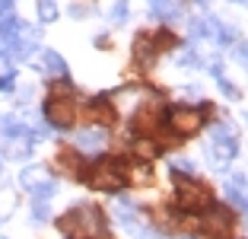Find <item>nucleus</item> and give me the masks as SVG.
Returning a JSON list of instances; mask_svg holds the SVG:
<instances>
[{"label":"nucleus","instance_id":"4468645a","mask_svg":"<svg viewBox=\"0 0 248 239\" xmlns=\"http://www.w3.org/2000/svg\"><path fill=\"white\" fill-rule=\"evenodd\" d=\"M42 67H45V73H51V77H67V64H64V58H61L58 51H45Z\"/></svg>","mask_w":248,"mask_h":239},{"label":"nucleus","instance_id":"ddd939ff","mask_svg":"<svg viewBox=\"0 0 248 239\" xmlns=\"http://www.w3.org/2000/svg\"><path fill=\"white\" fill-rule=\"evenodd\" d=\"M226 201L232 204V207L239 210V214L245 210V175H242V172L235 175V179H232V185L226 188Z\"/></svg>","mask_w":248,"mask_h":239},{"label":"nucleus","instance_id":"423d86ee","mask_svg":"<svg viewBox=\"0 0 248 239\" xmlns=\"http://www.w3.org/2000/svg\"><path fill=\"white\" fill-rule=\"evenodd\" d=\"M169 124H172L175 134L191 137V134H197V131L204 128V115H201L197 109H185V105H178V109L169 112Z\"/></svg>","mask_w":248,"mask_h":239},{"label":"nucleus","instance_id":"b1692460","mask_svg":"<svg viewBox=\"0 0 248 239\" xmlns=\"http://www.w3.org/2000/svg\"><path fill=\"white\" fill-rule=\"evenodd\" d=\"M13 16V0H0V19H10Z\"/></svg>","mask_w":248,"mask_h":239},{"label":"nucleus","instance_id":"20e7f679","mask_svg":"<svg viewBox=\"0 0 248 239\" xmlns=\"http://www.w3.org/2000/svg\"><path fill=\"white\" fill-rule=\"evenodd\" d=\"M45 118L51 128H70L73 118H77V105H73L70 96H51L45 105Z\"/></svg>","mask_w":248,"mask_h":239},{"label":"nucleus","instance_id":"6e6552de","mask_svg":"<svg viewBox=\"0 0 248 239\" xmlns=\"http://www.w3.org/2000/svg\"><path fill=\"white\" fill-rule=\"evenodd\" d=\"M210 147H213V156L219 159L217 166L223 169V163L235 156V150H239V140H235V134L226 128V124H217V128H213V137H210Z\"/></svg>","mask_w":248,"mask_h":239},{"label":"nucleus","instance_id":"39448f33","mask_svg":"<svg viewBox=\"0 0 248 239\" xmlns=\"http://www.w3.org/2000/svg\"><path fill=\"white\" fill-rule=\"evenodd\" d=\"M201 230L210 239H229V233H232V214L226 207H210L204 214V220H201Z\"/></svg>","mask_w":248,"mask_h":239},{"label":"nucleus","instance_id":"f3484780","mask_svg":"<svg viewBox=\"0 0 248 239\" xmlns=\"http://www.w3.org/2000/svg\"><path fill=\"white\" fill-rule=\"evenodd\" d=\"M58 166L64 169V172H70V175H80V159L73 156V150H61L58 153Z\"/></svg>","mask_w":248,"mask_h":239},{"label":"nucleus","instance_id":"5701e85b","mask_svg":"<svg viewBox=\"0 0 248 239\" xmlns=\"http://www.w3.org/2000/svg\"><path fill=\"white\" fill-rule=\"evenodd\" d=\"M13 83H16V73L13 70H7L3 77H0V89H3V93H10V89H13Z\"/></svg>","mask_w":248,"mask_h":239},{"label":"nucleus","instance_id":"dca6fc26","mask_svg":"<svg viewBox=\"0 0 248 239\" xmlns=\"http://www.w3.org/2000/svg\"><path fill=\"white\" fill-rule=\"evenodd\" d=\"M156 153H159V147H156L153 140H146V137L134 140V156H137V159H143V163H153Z\"/></svg>","mask_w":248,"mask_h":239},{"label":"nucleus","instance_id":"4be33fe9","mask_svg":"<svg viewBox=\"0 0 248 239\" xmlns=\"http://www.w3.org/2000/svg\"><path fill=\"white\" fill-rule=\"evenodd\" d=\"M13 204H16V198L10 195V191H3V201H0V220H3L10 210H13Z\"/></svg>","mask_w":248,"mask_h":239},{"label":"nucleus","instance_id":"9b49d317","mask_svg":"<svg viewBox=\"0 0 248 239\" xmlns=\"http://www.w3.org/2000/svg\"><path fill=\"white\" fill-rule=\"evenodd\" d=\"M150 13H153L156 19H162V22H172V19L182 16V10H178L175 0H150Z\"/></svg>","mask_w":248,"mask_h":239},{"label":"nucleus","instance_id":"412c9836","mask_svg":"<svg viewBox=\"0 0 248 239\" xmlns=\"http://www.w3.org/2000/svg\"><path fill=\"white\" fill-rule=\"evenodd\" d=\"M172 172H185V175H191V172H194V163H191V159H175V163H172Z\"/></svg>","mask_w":248,"mask_h":239},{"label":"nucleus","instance_id":"1a4fd4ad","mask_svg":"<svg viewBox=\"0 0 248 239\" xmlns=\"http://www.w3.org/2000/svg\"><path fill=\"white\" fill-rule=\"evenodd\" d=\"M159 121H162V102H159V99L143 102V105L134 112V118H131L134 131H140V134H150V131H156V128H159Z\"/></svg>","mask_w":248,"mask_h":239},{"label":"nucleus","instance_id":"bb28decb","mask_svg":"<svg viewBox=\"0 0 248 239\" xmlns=\"http://www.w3.org/2000/svg\"><path fill=\"white\" fill-rule=\"evenodd\" d=\"M235 58H239V64H245V45L239 42V48H235Z\"/></svg>","mask_w":248,"mask_h":239},{"label":"nucleus","instance_id":"f8f14e48","mask_svg":"<svg viewBox=\"0 0 248 239\" xmlns=\"http://www.w3.org/2000/svg\"><path fill=\"white\" fill-rule=\"evenodd\" d=\"M19 182L32 191V188H38V185H45V182H51V172H48L45 166H26L22 175H19Z\"/></svg>","mask_w":248,"mask_h":239},{"label":"nucleus","instance_id":"0eeeda50","mask_svg":"<svg viewBox=\"0 0 248 239\" xmlns=\"http://www.w3.org/2000/svg\"><path fill=\"white\" fill-rule=\"evenodd\" d=\"M175 198H178V207L182 210H197V207H204V204L210 201V191H207L204 185L191 182V179H178Z\"/></svg>","mask_w":248,"mask_h":239},{"label":"nucleus","instance_id":"aec40b11","mask_svg":"<svg viewBox=\"0 0 248 239\" xmlns=\"http://www.w3.org/2000/svg\"><path fill=\"white\" fill-rule=\"evenodd\" d=\"M131 16V10H127V0H115V7H111V19L115 22H124Z\"/></svg>","mask_w":248,"mask_h":239},{"label":"nucleus","instance_id":"c85d7f7f","mask_svg":"<svg viewBox=\"0 0 248 239\" xmlns=\"http://www.w3.org/2000/svg\"><path fill=\"white\" fill-rule=\"evenodd\" d=\"M73 239H77V236H73Z\"/></svg>","mask_w":248,"mask_h":239},{"label":"nucleus","instance_id":"7ed1b4c3","mask_svg":"<svg viewBox=\"0 0 248 239\" xmlns=\"http://www.w3.org/2000/svg\"><path fill=\"white\" fill-rule=\"evenodd\" d=\"M175 45V38H172V32H156V35H140L137 42H134V58H137V64H153L156 61V54L159 51H166V48H172Z\"/></svg>","mask_w":248,"mask_h":239},{"label":"nucleus","instance_id":"a211bd4d","mask_svg":"<svg viewBox=\"0 0 248 239\" xmlns=\"http://www.w3.org/2000/svg\"><path fill=\"white\" fill-rule=\"evenodd\" d=\"M38 16H42L45 22L54 19V16H58V3H54V0H38Z\"/></svg>","mask_w":248,"mask_h":239},{"label":"nucleus","instance_id":"393cba45","mask_svg":"<svg viewBox=\"0 0 248 239\" xmlns=\"http://www.w3.org/2000/svg\"><path fill=\"white\" fill-rule=\"evenodd\" d=\"M182 64L185 67H197V54L194 51H182Z\"/></svg>","mask_w":248,"mask_h":239},{"label":"nucleus","instance_id":"cd10ccee","mask_svg":"<svg viewBox=\"0 0 248 239\" xmlns=\"http://www.w3.org/2000/svg\"><path fill=\"white\" fill-rule=\"evenodd\" d=\"M232 3H242V0H232Z\"/></svg>","mask_w":248,"mask_h":239},{"label":"nucleus","instance_id":"6ab92c4d","mask_svg":"<svg viewBox=\"0 0 248 239\" xmlns=\"http://www.w3.org/2000/svg\"><path fill=\"white\" fill-rule=\"evenodd\" d=\"M188 35H191V38L210 35V32H207V19H191V22H188Z\"/></svg>","mask_w":248,"mask_h":239},{"label":"nucleus","instance_id":"f03ea898","mask_svg":"<svg viewBox=\"0 0 248 239\" xmlns=\"http://www.w3.org/2000/svg\"><path fill=\"white\" fill-rule=\"evenodd\" d=\"M86 182L99 191H121L124 182H127V172H124V166L118 159H102L86 172Z\"/></svg>","mask_w":248,"mask_h":239},{"label":"nucleus","instance_id":"9d476101","mask_svg":"<svg viewBox=\"0 0 248 239\" xmlns=\"http://www.w3.org/2000/svg\"><path fill=\"white\" fill-rule=\"evenodd\" d=\"M73 144L80 147V150H86V153H99L108 144V137H105V128H86L73 137Z\"/></svg>","mask_w":248,"mask_h":239},{"label":"nucleus","instance_id":"a878e982","mask_svg":"<svg viewBox=\"0 0 248 239\" xmlns=\"http://www.w3.org/2000/svg\"><path fill=\"white\" fill-rule=\"evenodd\" d=\"M70 16H73V19H83V16H86V7H77V3H73V7H70Z\"/></svg>","mask_w":248,"mask_h":239},{"label":"nucleus","instance_id":"f257e3e1","mask_svg":"<svg viewBox=\"0 0 248 239\" xmlns=\"http://www.w3.org/2000/svg\"><path fill=\"white\" fill-rule=\"evenodd\" d=\"M58 226L64 233L77 230L80 236H86V239H102L105 236V217L95 207H77V210H70L67 217L58 220Z\"/></svg>","mask_w":248,"mask_h":239},{"label":"nucleus","instance_id":"2eb2a0df","mask_svg":"<svg viewBox=\"0 0 248 239\" xmlns=\"http://www.w3.org/2000/svg\"><path fill=\"white\" fill-rule=\"evenodd\" d=\"M93 118H95V121H102V124H111L118 115H115V109H111L108 99H93Z\"/></svg>","mask_w":248,"mask_h":239}]
</instances>
